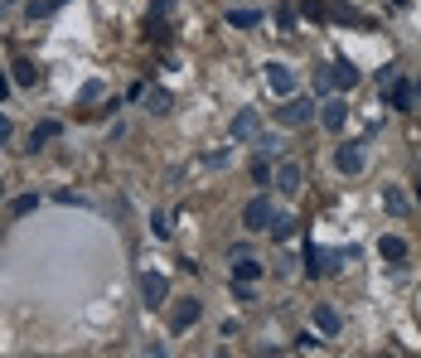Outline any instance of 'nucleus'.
<instances>
[{"instance_id": "obj_4", "label": "nucleus", "mask_w": 421, "mask_h": 358, "mask_svg": "<svg viewBox=\"0 0 421 358\" xmlns=\"http://www.w3.org/2000/svg\"><path fill=\"white\" fill-rule=\"evenodd\" d=\"M257 131H262V116H257V107H242L232 121H228V140H252Z\"/></svg>"}, {"instance_id": "obj_25", "label": "nucleus", "mask_w": 421, "mask_h": 358, "mask_svg": "<svg viewBox=\"0 0 421 358\" xmlns=\"http://www.w3.org/2000/svg\"><path fill=\"white\" fill-rule=\"evenodd\" d=\"M0 140H10V116L0 111Z\"/></svg>"}, {"instance_id": "obj_22", "label": "nucleus", "mask_w": 421, "mask_h": 358, "mask_svg": "<svg viewBox=\"0 0 421 358\" xmlns=\"http://www.w3.org/2000/svg\"><path fill=\"white\" fill-rule=\"evenodd\" d=\"M58 5H63V0H34V5H29V20H39V15H49V10H58Z\"/></svg>"}, {"instance_id": "obj_26", "label": "nucleus", "mask_w": 421, "mask_h": 358, "mask_svg": "<svg viewBox=\"0 0 421 358\" xmlns=\"http://www.w3.org/2000/svg\"><path fill=\"white\" fill-rule=\"evenodd\" d=\"M417 97H421V83H417Z\"/></svg>"}, {"instance_id": "obj_6", "label": "nucleus", "mask_w": 421, "mask_h": 358, "mask_svg": "<svg viewBox=\"0 0 421 358\" xmlns=\"http://www.w3.org/2000/svg\"><path fill=\"white\" fill-rule=\"evenodd\" d=\"M320 121H325V131H344V121H349V102H344V92L330 97V102H320Z\"/></svg>"}, {"instance_id": "obj_11", "label": "nucleus", "mask_w": 421, "mask_h": 358, "mask_svg": "<svg viewBox=\"0 0 421 358\" xmlns=\"http://www.w3.org/2000/svg\"><path fill=\"white\" fill-rule=\"evenodd\" d=\"M383 208H388L393 218H407V208H412V203H407V194L397 189V184H383Z\"/></svg>"}, {"instance_id": "obj_2", "label": "nucleus", "mask_w": 421, "mask_h": 358, "mask_svg": "<svg viewBox=\"0 0 421 358\" xmlns=\"http://www.w3.org/2000/svg\"><path fill=\"white\" fill-rule=\"evenodd\" d=\"M320 111H315V102L310 97H291L286 107H276V121L281 126H305V121H315Z\"/></svg>"}, {"instance_id": "obj_24", "label": "nucleus", "mask_w": 421, "mask_h": 358, "mask_svg": "<svg viewBox=\"0 0 421 358\" xmlns=\"http://www.w3.org/2000/svg\"><path fill=\"white\" fill-rule=\"evenodd\" d=\"M34 203H39V198H34V194H25V198H15V203H10V208H15V213H20V218H25V213H34Z\"/></svg>"}, {"instance_id": "obj_21", "label": "nucleus", "mask_w": 421, "mask_h": 358, "mask_svg": "<svg viewBox=\"0 0 421 358\" xmlns=\"http://www.w3.org/2000/svg\"><path fill=\"white\" fill-rule=\"evenodd\" d=\"M276 25L281 29H296V5H291V0H281V5H276Z\"/></svg>"}, {"instance_id": "obj_1", "label": "nucleus", "mask_w": 421, "mask_h": 358, "mask_svg": "<svg viewBox=\"0 0 421 358\" xmlns=\"http://www.w3.org/2000/svg\"><path fill=\"white\" fill-rule=\"evenodd\" d=\"M271 218H276V208H271V198H266V194L247 198V208H242V228H247V233H266Z\"/></svg>"}, {"instance_id": "obj_9", "label": "nucleus", "mask_w": 421, "mask_h": 358, "mask_svg": "<svg viewBox=\"0 0 421 358\" xmlns=\"http://www.w3.org/2000/svg\"><path fill=\"white\" fill-rule=\"evenodd\" d=\"M330 87H339V92L359 87V68H354L349 58H335V63H330Z\"/></svg>"}, {"instance_id": "obj_15", "label": "nucleus", "mask_w": 421, "mask_h": 358, "mask_svg": "<svg viewBox=\"0 0 421 358\" xmlns=\"http://www.w3.org/2000/svg\"><path fill=\"white\" fill-rule=\"evenodd\" d=\"M378 257H383V262H402V257H407V242H402V237H378Z\"/></svg>"}, {"instance_id": "obj_23", "label": "nucleus", "mask_w": 421, "mask_h": 358, "mask_svg": "<svg viewBox=\"0 0 421 358\" xmlns=\"http://www.w3.org/2000/svg\"><path fill=\"white\" fill-rule=\"evenodd\" d=\"M301 10H305V20H325V15H330V10H325V5H320V0H305V5H301Z\"/></svg>"}, {"instance_id": "obj_12", "label": "nucleus", "mask_w": 421, "mask_h": 358, "mask_svg": "<svg viewBox=\"0 0 421 358\" xmlns=\"http://www.w3.org/2000/svg\"><path fill=\"white\" fill-rule=\"evenodd\" d=\"M388 102H393L397 111H412V102H417V87H412V83H397V78H393V92H388Z\"/></svg>"}, {"instance_id": "obj_16", "label": "nucleus", "mask_w": 421, "mask_h": 358, "mask_svg": "<svg viewBox=\"0 0 421 358\" xmlns=\"http://www.w3.org/2000/svg\"><path fill=\"white\" fill-rule=\"evenodd\" d=\"M315 325H320L325 334H339V310L335 305H320V310H315Z\"/></svg>"}, {"instance_id": "obj_5", "label": "nucleus", "mask_w": 421, "mask_h": 358, "mask_svg": "<svg viewBox=\"0 0 421 358\" xmlns=\"http://www.w3.org/2000/svg\"><path fill=\"white\" fill-rule=\"evenodd\" d=\"M198 315H203V305H198V301H174V310H169V330H174V334L194 330Z\"/></svg>"}, {"instance_id": "obj_13", "label": "nucleus", "mask_w": 421, "mask_h": 358, "mask_svg": "<svg viewBox=\"0 0 421 358\" xmlns=\"http://www.w3.org/2000/svg\"><path fill=\"white\" fill-rule=\"evenodd\" d=\"M228 25H232V29H252V25H262V10L237 5V10H228Z\"/></svg>"}, {"instance_id": "obj_17", "label": "nucleus", "mask_w": 421, "mask_h": 358, "mask_svg": "<svg viewBox=\"0 0 421 358\" xmlns=\"http://www.w3.org/2000/svg\"><path fill=\"white\" fill-rule=\"evenodd\" d=\"M54 136H58V121H39V126H34V136H29V150H39L44 140H54Z\"/></svg>"}, {"instance_id": "obj_14", "label": "nucleus", "mask_w": 421, "mask_h": 358, "mask_svg": "<svg viewBox=\"0 0 421 358\" xmlns=\"http://www.w3.org/2000/svg\"><path fill=\"white\" fill-rule=\"evenodd\" d=\"M232 276H237V281H257V276H262V262H252L247 252H237V262H232Z\"/></svg>"}, {"instance_id": "obj_7", "label": "nucleus", "mask_w": 421, "mask_h": 358, "mask_svg": "<svg viewBox=\"0 0 421 358\" xmlns=\"http://www.w3.org/2000/svg\"><path fill=\"white\" fill-rule=\"evenodd\" d=\"M140 296H145V305H165L169 281L160 272H140Z\"/></svg>"}, {"instance_id": "obj_19", "label": "nucleus", "mask_w": 421, "mask_h": 358, "mask_svg": "<svg viewBox=\"0 0 421 358\" xmlns=\"http://www.w3.org/2000/svg\"><path fill=\"white\" fill-rule=\"evenodd\" d=\"M34 78H39V73H34V63L20 58V63H15V87H34Z\"/></svg>"}, {"instance_id": "obj_20", "label": "nucleus", "mask_w": 421, "mask_h": 358, "mask_svg": "<svg viewBox=\"0 0 421 358\" xmlns=\"http://www.w3.org/2000/svg\"><path fill=\"white\" fill-rule=\"evenodd\" d=\"M266 233H271V237H276V242H286V237H291V233H296V218H271V228H266Z\"/></svg>"}, {"instance_id": "obj_3", "label": "nucleus", "mask_w": 421, "mask_h": 358, "mask_svg": "<svg viewBox=\"0 0 421 358\" xmlns=\"http://www.w3.org/2000/svg\"><path fill=\"white\" fill-rule=\"evenodd\" d=\"M266 87L276 92V97H296V87H301V78L286 68V63H266Z\"/></svg>"}, {"instance_id": "obj_18", "label": "nucleus", "mask_w": 421, "mask_h": 358, "mask_svg": "<svg viewBox=\"0 0 421 358\" xmlns=\"http://www.w3.org/2000/svg\"><path fill=\"white\" fill-rule=\"evenodd\" d=\"M145 107L155 111V116H165V111H169V92H160V87H150V92H145Z\"/></svg>"}, {"instance_id": "obj_27", "label": "nucleus", "mask_w": 421, "mask_h": 358, "mask_svg": "<svg viewBox=\"0 0 421 358\" xmlns=\"http://www.w3.org/2000/svg\"><path fill=\"white\" fill-rule=\"evenodd\" d=\"M0 194H5V189H0Z\"/></svg>"}, {"instance_id": "obj_10", "label": "nucleus", "mask_w": 421, "mask_h": 358, "mask_svg": "<svg viewBox=\"0 0 421 358\" xmlns=\"http://www.w3.org/2000/svg\"><path fill=\"white\" fill-rule=\"evenodd\" d=\"M335 169H339V174H359V169H364V150L344 140V145L335 150Z\"/></svg>"}, {"instance_id": "obj_8", "label": "nucleus", "mask_w": 421, "mask_h": 358, "mask_svg": "<svg viewBox=\"0 0 421 358\" xmlns=\"http://www.w3.org/2000/svg\"><path fill=\"white\" fill-rule=\"evenodd\" d=\"M271 179H276V189H281V194H301V179H305V169L296 165V160H281Z\"/></svg>"}]
</instances>
